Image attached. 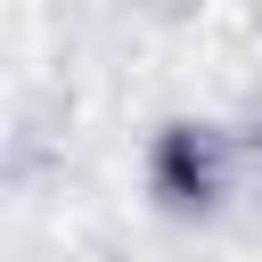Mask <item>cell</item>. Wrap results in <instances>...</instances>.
Wrapping results in <instances>:
<instances>
[{"instance_id":"obj_1","label":"cell","mask_w":262,"mask_h":262,"mask_svg":"<svg viewBox=\"0 0 262 262\" xmlns=\"http://www.w3.org/2000/svg\"><path fill=\"white\" fill-rule=\"evenodd\" d=\"M147 188L164 213H213L229 196V139L213 123H164L147 139Z\"/></svg>"}]
</instances>
